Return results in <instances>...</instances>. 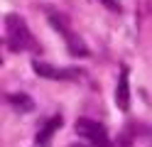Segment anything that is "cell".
Wrapping results in <instances>:
<instances>
[{"instance_id": "cell-1", "label": "cell", "mask_w": 152, "mask_h": 147, "mask_svg": "<svg viewBox=\"0 0 152 147\" xmlns=\"http://www.w3.org/2000/svg\"><path fill=\"white\" fill-rule=\"evenodd\" d=\"M5 29H7V47H10V52L34 49L32 32H30V27L25 25V20L20 15H7L5 17Z\"/></svg>"}, {"instance_id": "cell-2", "label": "cell", "mask_w": 152, "mask_h": 147, "mask_svg": "<svg viewBox=\"0 0 152 147\" xmlns=\"http://www.w3.org/2000/svg\"><path fill=\"white\" fill-rule=\"evenodd\" d=\"M76 132H79L83 140H88L93 147H110L106 127H103L101 123H96V120H88V118L76 120Z\"/></svg>"}, {"instance_id": "cell-3", "label": "cell", "mask_w": 152, "mask_h": 147, "mask_svg": "<svg viewBox=\"0 0 152 147\" xmlns=\"http://www.w3.org/2000/svg\"><path fill=\"white\" fill-rule=\"evenodd\" d=\"M34 71L39 74L42 78H52V81H61V78H76L81 71L79 69H56V66H49L44 61H34Z\"/></svg>"}, {"instance_id": "cell-4", "label": "cell", "mask_w": 152, "mask_h": 147, "mask_svg": "<svg viewBox=\"0 0 152 147\" xmlns=\"http://www.w3.org/2000/svg\"><path fill=\"white\" fill-rule=\"evenodd\" d=\"M115 103L120 110H128L130 108V83H128V69L123 66L120 78H118V88H115Z\"/></svg>"}, {"instance_id": "cell-5", "label": "cell", "mask_w": 152, "mask_h": 147, "mask_svg": "<svg viewBox=\"0 0 152 147\" xmlns=\"http://www.w3.org/2000/svg\"><path fill=\"white\" fill-rule=\"evenodd\" d=\"M7 103L15 105L20 113L32 110V98H30V96H25V93H7Z\"/></svg>"}, {"instance_id": "cell-6", "label": "cell", "mask_w": 152, "mask_h": 147, "mask_svg": "<svg viewBox=\"0 0 152 147\" xmlns=\"http://www.w3.org/2000/svg\"><path fill=\"white\" fill-rule=\"evenodd\" d=\"M59 125H61V120H59V118H54V120L47 125V127H42V130H39V135H37V142H39V145H49L52 135H54V130H56Z\"/></svg>"}, {"instance_id": "cell-7", "label": "cell", "mask_w": 152, "mask_h": 147, "mask_svg": "<svg viewBox=\"0 0 152 147\" xmlns=\"http://www.w3.org/2000/svg\"><path fill=\"white\" fill-rule=\"evenodd\" d=\"M103 3H106V5H110L113 10H118V3H115V0H103Z\"/></svg>"}]
</instances>
